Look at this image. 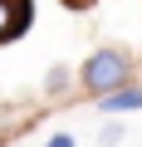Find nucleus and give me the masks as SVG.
Here are the masks:
<instances>
[{
    "mask_svg": "<svg viewBox=\"0 0 142 147\" xmlns=\"http://www.w3.org/2000/svg\"><path fill=\"white\" fill-rule=\"evenodd\" d=\"M98 103H103L108 113H127V108H142V88H127V84H122V88H113V93H103Z\"/></svg>",
    "mask_w": 142,
    "mask_h": 147,
    "instance_id": "nucleus-3",
    "label": "nucleus"
},
{
    "mask_svg": "<svg viewBox=\"0 0 142 147\" xmlns=\"http://www.w3.org/2000/svg\"><path fill=\"white\" fill-rule=\"evenodd\" d=\"M49 147H74V142H69V137H49Z\"/></svg>",
    "mask_w": 142,
    "mask_h": 147,
    "instance_id": "nucleus-6",
    "label": "nucleus"
},
{
    "mask_svg": "<svg viewBox=\"0 0 142 147\" xmlns=\"http://www.w3.org/2000/svg\"><path fill=\"white\" fill-rule=\"evenodd\" d=\"M127 69H132V64H127L122 49H93L88 64H83V88L103 98V93H113V88L127 84Z\"/></svg>",
    "mask_w": 142,
    "mask_h": 147,
    "instance_id": "nucleus-1",
    "label": "nucleus"
},
{
    "mask_svg": "<svg viewBox=\"0 0 142 147\" xmlns=\"http://www.w3.org/2000/svg\"><path fill=\"white\" fill-rule=\"evenodd\" d=\"M34 20V0H0V44L20 39Z\"/></svg>",
    "mask_w": 142,
    "mask_h": 147,
    "instance_id": "nucleus-2",
    "label": "nucleus"
},
{
    "mask_svg": "<svg viewBox=\"0 0 142 147\" xmlns=\"http://www.w3.org/2000/svg\"><path fill=\"white\" fill-rule=\"evenodd\" d=\"M64 5H69V10H88L93 0H64Z\"/></svg>",
    "mask_w": 142,
    "mask_h": 147,
    "instance_id": "nucleus-5",
    "label": "nucleus"
},
{
    "mask_svg": "<svg viewBox=\"0 0 142 147\" xmlns=\"http://www.w3.org/2000/svg\"><path fill=\"white\" fill-rule=\"evenodd\" d=\"M64 84H69V69H54V74H49V93H59Z\"/></svg>",
    "mask_w": 142,
    "mask_h": 147,
    "instance_id": "nucleus-4",
    "label": "nucleus"
}]
</instances>
